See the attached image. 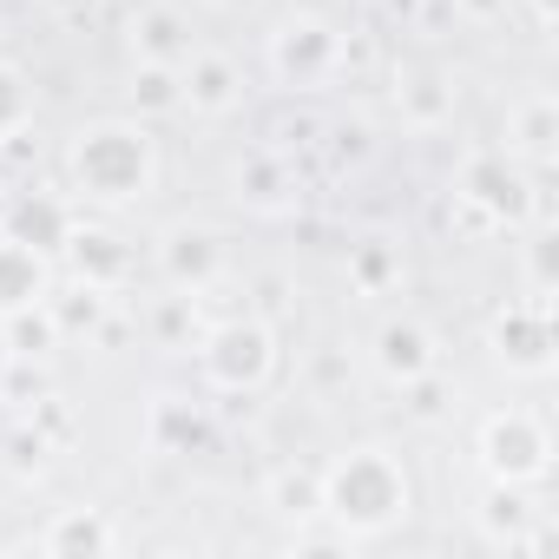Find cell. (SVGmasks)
I'll use <instances>...</instances> for the list:
<instances>
[{"instance_id":"cell-1","label":"cell","mask_w":559,"mask_h":559,"mask_svg":"<svg viewBox=\"0 0 559 559\" xmlns=\"http://www.w3.org/2000/svg\"><path fill=\"white\" fill-rule=\"evenodd\" d=\"M323 513L349 533H382L408 513V474L382 448H356L323 474Z\"/></svg>"},{"instance_id":"cell-2","label":"cell","mask_w":559,"mask_h":559,"mask_svg":"<svg viewBox=\"0 0 559 559\" xmlns=\"http://www.w3.org/2000/svg\"><path fill=\"white\" fill-rule=\"evenodd\" d=\"M73 178H80V191H93L106 204L139 198L152 185V139L139 126H93L73 145Z\"/></svg>"},{"instance_id":"cell-3","label":"cell","mask_w":559,"mask_h":559,"mask_svg":"<svg viewBox=\"0 0 559 559\" xmlns=\"http://www.w3.org/2000/svg\"><path fill=\"white\" fill-rule=\"evenodd\" d=\"M270 60H276V73L297 80V86H323V80L336 73L343 47H336V34H330L317 14H304V21H284V27H276Z\"/></svg>"},{"instance_id":"cell-4","label":"cell","mask_w":559,"mask_h":559,"mask_svg":"<svg viewBox=\"0 0 559 559\" xmlns=\"http://www.w3.org/2000/svg\"><path fill=\"white\" fill-rule=\"evenodd\" d=\"M480 454H487V467H493L500 480H539L552 441H546V428L526 421V415H493L487 435H480Z\"/></svg>"},{"instance_id":"cell-5","label":"cell","mask_w":559,"mask_h":559,"mask_svg":"<svg viewBox=\"0 0 559 559\" xmlns=\"http://www.w3.org/2000/svg\"><path fill=\"white\" fill-rule=\"evenodd\" d=\"M270 362H276V349H270V336H263L257 323H230V330H217L211 349H204V369H211L217 389H257V382L270 376Z\"/></svg>"},{"instance_id":"cell-6","label":"cell","mask_w":559,"mask_h":559,"mask_svg":"<svg viewBox=\"0 0 559 559\" xmlns=\"http://www.w3.org/2000/svg\"><path fill=\"white\" fill-rule=\"evenodd\" d=\"M47 304V270H40V250L34 243H0V317L14 310H40Z\"/></svg>"},{"instance_id":"cell-7","label":"cell","mask_w":559,"mask_h":559,"mask_svg":"<svg viewBox=\"0 0 559 559\" xmlns=\"http://www.w3.org/2000/svg\"><path fill=\"white\" fill-rule=\"evenodd\" d=\"M217 263H224V250H217L211 230H171V237H165V276H171L178 290L198 297L211 276H217Z\"/></svg>"},{"instance_id":"cell-8","label":"cell","mask_w":559,"mask_h":559,"mask_svg":"<svg viewBox=\"0 0 559 559\" xmlns=\"http://www.w3.org/2000/svg\"><path fill=\"white\" fill-rule=\"evenodd\" d=\"M237 99H243V80H237V67L224 53H198L185 67V106L191 112H230Z\"/></svg>"},{"instance_id":"cell-9","label":"cell","mask_w":559,"mask_h":559,"mask_svg":"<svg viewBox=\"0 0 559 559\" xmlns=\"http://www.w3.org/2000/svg\"><path fill=\"white\" fill-rule=\"evenodd\" d=\"M376 362H382V376L415 382V376L435 369V343H428V330H415V323H389V330L376 336Z\"/></svg>"},{"instance_id":"cell-10","label":"cell","mask_w":559,"mask_h":559,"mask_svg":"<svg viewBox=\"0 0 559 559\" xmlns=\"http://www.w3.org/2000/svg\"><path fill=\"white\" fill-rule=\"evenodd\" d=\"M34 546H40V552H112V546H119V533H112L99 513L73 507V513H60V520H53Z\"/></svg>"},{"instance_id":"cell-11","label":"cell","mask_w":559,"mask_h":559,"mask_svg":"<svg viewBox=\"0 0 559 559\" xmlns=\"http://www.w3.org/2000/svg\"><path fill=\"white\" fill-rule=\"evenodd\" d=\"M270 500L284 520H310V513H323V474L317 467H284L270 480Z\"/></svg>"},{"instance_id":"cell-12","label":"cell","mask_w":559,"mask_h":559,"mask_svg":"<svg viewBox=\"0 0 559 559\" xmlns=\"http://www.w3.org/2000/svg\"><path fill=\"white\" fill-rule=\"evenodd\" d=\"M73 243V257H80V276L93 290H106L112 276L126 270V250H119V237H106V230H80V237H67Z\"/></svg>"},{"instance_id":"cell-13","label":"cell","mask_w":559,"mask_h":559,"mask_svg":"<svg viewBox=\"0 0 559 559\" xmlns=\"http://www.w3.org/2000/svg\"><path fill=\"white\" fill-rule=\"evenodd\" d=\"M461 185H467V198H480L487 211H520V178H513L500 158H474Z\"/></svg>"},{"instance_id":"cell-14","label":"cell","mask_w":559,"mask_h":559,"mask_svg":"<svg viewBox=\"0 0 559 559\" xmlns=\"http://www.w3.org/2000/svg\"><path fill=\"white\" fill-rule=\"evenodd\" d=\"M132 40H139V53L145 60H165V67H178L185 60V27H178V14H145V21H132Z\"/></svg>"},{"instance_id":"cell-15","label":"cell","mask_w":559,"mask_h":559,"mask_svg":"<svg viewBox=\"0 0 559 559\" xmlns=\"http://www.w3.org/2000/svg\"><path fill=\"white\" fill-rule=\"evenodd\" d=\"M132 99H139L145 112H171V106H185V73L165 67V60H145L139 80H132Z\"/></svg>"},{"instance_id":"cell-16","label":"cell","mask_w":559,"mask_h":559,"mask_svg":"<svg viewBox=\"0 0 559 559\" xmlns=\"http://www.w3.org/2000/svg\"><path fill=\"white\" fill-rule=\"evenodd\" d=\"M14 243H34V250L67 243V211L60 204H21L14 211Z\"/></svg>"},{"instance_id":"cell-17","label":"cell","mask_w":559,"mask_h":559,"mask_svg":"<svg viewBox=\"0 0 559 559\" xmlns=\"http://www.w3.org/2000/svg\"><path fill=\"white\" fill-rule=\"evenodd\" d=\"M27 119H34V93H27L21 67L0 60V139H21V132H27Z\"/></svg>"},{"instance_id":"cell-18","label":"cell","mask_w":559,"mask_h":559,"mask_svg":"<svg viewBox=\"0 0 559 559\" xmlns=\"http://www.w3.org/2000/svg\"><path fill=\"white\" fill-rule=\"evenodd\" d=\"M237 185H250L257 204H276V198H284V165H276V158H250V165H237Z\"/></svg>"},{"instance_id":"cell-19","label":"cell","mask_w":559,"mask_h":559,"mask_svg":"<svg viewBox=\"0 0 559 559\" xmlns=\"http://www.w3.org/2000/svg\"><path fill=\"white\" fill-rule=\"evenodd\" d=\"M356 276H362V290H382L389 276H395L389 250H382V243H362V250H356Z\"/></svg>"},{"instance_id":"cell-20","label":"cell","mask_w":559,"mask_h":559,"mask_svg":"<svg viewBox=\"0 0 559 559\" xmlns=\"http://www.w3.org/2000/svg\"><path fill=\"white\" fill-rule=\"evenodd\" d=\"M520 132H526V152H552V106L539 99V106H526V119H520Z\"/></svg>"},{"instance_id":"cell-21","label":"cell","mask_w":559,"mask_h":559,"mask_svg":"<svg viewBox=\"0 0 559 559\" xmlns=\"http://www.w3.org/2000/svg\"><path fill=\"white\" fill-rule=\"evenodd\" d=\"M461 8H467V14H474V21H493V14H500V8H507V0H461Z\"/></svg>"},{"instance_id":"cell-22","label":"cell","mask_w":559,"mask_h":559,"mask_svg":"<svg viewBox=\"0 0 559 559\" xmlns=\"http://www.w3.org/2000/svg\"><path fill=\"white\" fill-rule=\"evenodd\" d=\"M533 8H539V27H546L552 21V0H533Z\"/></svg>"},{"instance_id":"cell-23","label":"cell","mask_w":559,"mask_h":559,"mask_svg":"<svg viewBox=\"0 0 559 559\" xmlns=\"http://www.w3.org/2000/svg\"><path fill=\"white\" fill-rule=\"evenodd\" d=\"M8 356H14V349H8V323H0V362H8Z\"/></svg>"},{"instance_id":"cell-24","label":"cell","mask_w":559,"mask_h":559,"mask_svg":"<svg viewBox=\"0 0 559 559\" xmlns=\"http://www.w3.org/2000/svg\"><path fill=\"white\" fill-rule=\"evenodd\" d=\"M224 8H250V0H224Z\"/></svg>"}]
</instances>
